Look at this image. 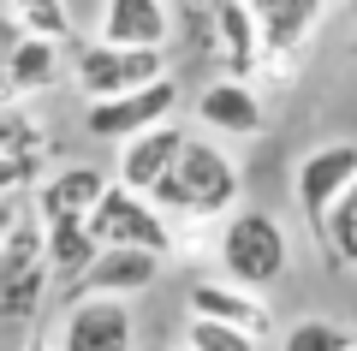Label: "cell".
<instances>
[{"label":"cell","instance_id":"cell-4","mask_svg":"<svg viewBox=\"0 0 357 351\" xmlns=\"http://www.w3.org/2000/svg\"><path fill=\"white\" fill-rule=\"evenodd\" d=\"M89 232H96V244H137V251H173V221H167V209L155 197H143V191L131 185H107V197L96 202V214H89Z\"/></svg>","mask_w":357,"mask_h":351},{"label":"cell","instance_id":"cell-21","mask_svg":"<svg viewBox=\"0 0 357 351\" xmlns=\"http://www.w3.org/2000/svg\"><path fill=\"white\" fill-rule=\"evenodd\" d=\"M357 339L345 334L340 322H321V315H310V322H298L292 334H286V351H351Z\"/></svg>","mask_w":357,"mask_h":351},{"label":"cell","instance_id":"cell-22","mask_svg":"<svg viewBox=\"0 0 357 351\" xmlns=\"http://www.w3.org/2000/svg\"><path fill=\"white\" fill-rule=\"evenodd\" d=\"M351 351H357V345H351Z\"/></svg>","mask_w":357,"mask_h":351},{"label":"cell","instance_id":"cell-17","mask_svg":"<svg viewBox=\"0 0 357 351\" xmlns=\"http://www.w3.org/2000/svg\"><path fill=\"white\" fill-rule=\"evenodd\" d=\"M42 292H48V262L24 268V274H0V315H6L13 327H24L30 315H36Z\"/></svg>","mask_w":357,"mask_h":351},{"label":"cell","instance_id":"cell-8","mask_svg":"<svg viewBox=\"0 0 357 351\" xmlns=\"http://www.w3.org/2000/svg\"><path fill=\"white\" fill-rule=\"evenodd\" d=\"M185 143H191V137H185L178 126H155V131H143V137H131L126 149H119V185L155 197V191H161V179L178 167Z\"/></svg>","mask_w":357,"mask_h":351},{"label":"cell","instance_id":"cell-14","mask_svg":"<svg viewBox=\"0 0 357 351\" xmlns=\"http://www.w3.org/2000/svg\"><path fill=\"white\" fill-rule=\"evenodd\" d=\"M102 42L161 48V42H167V0H107V13H102Z\"/></svg>","mask_w":357,"mask_h":351},{"label":"cell","instance_id":"cell-20","mask_svg":"<svg viewBox=\"0 0 357 351\" xmlns=\"http://www.w3.org/2000/svg\"><path fill=\"white\" fill-rule=\"evenodd\" d=\"M328 262L357 268V185L345 191V197L333 202V214H328Z\"/></svg>","mask_w":357,"mask_h":351},{"label":"cell","instance_id":"cell-12","mask_svg":"<svg viewBox=\"0 0 357 351\" xmlns=\"http://www.w3.org/2000/svg\"><path fill=\"white\" fill-rule=\"evenodd\" d=\"M54 77H60V42L54 36H13V48H6V101H24L36 96V89H48Z\"/></svg>","mask_w":357,"mask_h":351},{"label":"cell","instance_id":"cell-1","mask_svg":"<svg viewBox=\"0 0 357 351\" xmlns=\"http://www.w3.org/2000/svg\"><path fill=\"white\" fill-rule=\"evenodd\" d=\"M155 202H161L167 214H227L232 202H238V167L227 161V149L191 137L185 155H178V167L161 179Z\"/></svg>","mask_w":357,"mask_h":351},{"label":"cell","instance_id":"cell-16","mask_svg":"<svg viewBox=\"0 0 357 351\" xmlns=\"http://www.w3.org/2000/svg\"><path fill=\"white\" fill-rule=\"evenodd\" d=\"M36 149H42V131L18 113V101H6V126H0V179H6V191H18L30 179Z\"/></svg>","mask_w":357,"mask_h":351},{"label":"cell","instance_id":"cell-5","mask_svg":"<svg viewBox=\"0 0 357 351\" xmlns=\"http://www.w3.org/2000/svg\"><path fill=\"white\" fill-rule=\"evenodd\" d=\"M167 77L161 48H126V42H89L77 54V84H84L89 101H107V96H131V89Z\"/></svg>","mask_w":357,"mask_h":351},{"label":"cell","instance_id":"cell-15","mask_svg":"<svg viewBox=\"0 0 357 351\" xmlns=\"http://www.w3.org/2000/svg\"><path fill=\"white\" fill-rule=\"evenodd\" d=\"M96 256H102V244H96L89 221H54L48 226V268L60 280H84L96 268Z\"/></svg>","mask_w":357,"mask_h":351},{"label":"cell","instance_id":"cell-3","mask_svg":"<svg viewBox=\"0 0 357 351\" xmlns=\"http://www.w3.org/2000/svg\"><path fill=\"white\" fill-rule=\"evenodd\" d=\"M351 185H357V143H321V149H310L304 161H298V173H292V197H298V209H304L310 232H316L321 256H328V214Z\"/></svg>","mask_w":357,"mask_h":351},{"label":"cell","instance_id":"cell-13","mask_svg":"<svg viewBox=\"0 0 357 351\" xmlns=\"http://www.w3.org/2000/svg\"><path fill=\"white\" fill-rule=\"evenodd\" d=\"M197 119L215 126V131H232V137H250V131H262V101H256L250 84L220 77V84H208L197 96Z\"/></svg>","mask_w":357,"mask_h":351},{"label":"cell","instance_id":"cell-11","mask_svg":"<svg viewBox=\"0 0 357 351\" xmlns=\"http://www.w3.org/2000/svg\"><path fill=\"white\" fill-rule=\"evenodd\" d=\"M191 315L232 322V327H244V334H256V339L274 334V315H268V304L256 298L250 286H238V280H197V286H191Z\"/></svg>","mask_w":357,"mask_h":351},{"label":"cell","instance_id":"cell-10","mask_svg":"<svg viewBox=\"0 0 357 351\" xmlns=\"http://www.w3.org/2000/svg\"><path fill=\"white\" fill-rule=\"evenodd\" d=\"M102 197H107V173H96V167H60V173H48L36 185V214L48 226L54 221H89Z\"/></svg>","mask_w":357,"mask_h":351},{"label":"cell","instance_id":"cell-18","mask_svg":"<svg viewBox=\"0 0 357 351\" xmlns=\"http://www.w3.org/2000/svg\"><path fill=\"white\" fill-rule=\"evenodd\" d=\"M185 351H262V339L244 334V327H232V322H215V315H191Z\"/></svg>","mask_w":357,"mask_h":351},{"label":"cell","instance_id":"cell-7","mask_svg":"<svg viewBox=\"0 0 357 351\" xmlns=\"http://www.w3.org/2000/svg\"><path fill=\"white\" fill-rule=\"evenodd\" d=\"M131 345H137V322H131L126 298H77V310L60 322L54 351H131Z\"/></svg>","mask_w":357,"mask_h":351},{"label":"cell","instance_id":"cell-9","mask_svg":"<svg viewBox=\"0 0 357 351\" xmlns=\"http://www.w3.org/2000/svg\"><path fill=\"white\" fill-rule=\"evenodd\" d=\"M161 262H167L161 251H137V244H107V251L96 256V268H89V274L77 280V286H84V298H126V292L155 286Z\"/></svg>","mask_w":357,"mask_h":351},{"label":"cell","instance_id":"cell-6","mask_svg":"<svg viewBox=\"0 0 357 351\" xmlns=\"http://www.w3.org/2000/svg\"><path fill=\"white\" fill-rule=\"evenodd\" d=\"M173 107H178V84H173V77H155V84L131 89V96L89 101L84 126H89V137H114V143H131V137H143V131L167 126V113H173Z\"/></svg>","mask_w":357,"mask_h":351},{"label":"cell","instance_id":"cell-2","mask_svg":"<svg viewBox=\"0 0 357 351\" xmlns=\"http://www.w3.org/2000/svg\"><path fill=\"white\" fill-rule=\"evenodd\" d=\"M220 268H227V280H238L250 292H268L274 280H286L292 244H286L280 221L262 214V209H238L220 226Z\"/></svg>","mask_w":357,"mask_h":351},{"label":"cell","instance_id":"cell-19","mask_svg":"<svg viewBox=\"0 0 357 351\" xmlns=\"http://www.w3.org/2000/svg\"><path fill=\"white\" fill-rule=\"evenodd\" d=\"M6 6H13V24L30 30V36H54V42L72 36V13H66V0H6Z\"/></svg>","mask_w":357,"mask_h":351}]
</instances>
